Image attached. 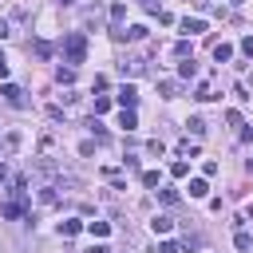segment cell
<instances>
[{"label": "cell", "instance_id": "d4e9b609", "mask_svg": "<svg viewBox=\"0 0 253 253\" xmlns=\"http://www.w3.org/2000/svg\"><path fill=\"white\" fill-rule=\"evenodd\" d=\"M142 36H146V28H142V24H134V28H126V40H142Z\"/></svg>", "mask_w": 253, "mask_h": 253}, {"label": "cell", "instance_id": "cb8c5ba5", "mask_svg": "<svg viewBox=\"0 0 253 253\" xmlns=\"http://www.w3.org/2000/svg\"><path fill=\"white\" fill-rule=\"evenodd\" d=\"M123 16H126V4H111V20H115V24H119V20H123Z\"/></svg>", "mask_w": 253, "mask_h": 253}, {"label": "cell", "instance_id": "4dcf8cb0", "mask_svg": "<svg viewBox=\"0 0 253 253\" xmlns=\"http://www.w3.org/2000/svg\"><path fill=\"white\" fill-rule=\"evenodd\" d=\"M241 51H245V55L253 59V36H245V40H241Z\"/></svg>", "mask_w": 253, "mask_h": 253}, {"label": "cell", "instance_id": "44dd1931", "mask_svg": "<svg viewBox=\"0 0 253 253\" xmlns=\"http://www.w3.org/2000/svg\"><path fill=\"white\" fill-rule=\"evenodd\" d=\"M178 150H182L186 158H194V154H198V142H190V138H182V146H178Z\"/></svg>", "mask_w": 253, "mask_h": 253}, {"label": "cell", "instance_id": "8fae6325", "mask_svg": "<svg viewBox=\"0 0 253 253\" xmlns=\"http://www.w3.org/2000/svg\"><path fill=\"white\" fill-rule=\"evenodd\" d=\"M233 245H237L241 253H249V249H253V237H249L245 229H237V237H233Z\"/></svg>", "mask_w": 253, "mask_h": 253}, {"label": "cell", "instance_id": "7c38bea8", "mask_svg": "<svg viewBox=\"0 0 253 253\" xmlns=\"http://www.w3.org/2000/svg\"><path fill=\"white\" fill-rule=\"evenodd\" d=\"M229 55H233V47H229V43H213V59H217V63H225Z\"/></svg>", "mask_w": 253, "mask_h": 253}, {"label": "cell", "instance_id": "e0dca14e", "mask_svg": "<svg viewBox=\"0 0 253 253\" xmlns=\"http://www.w3.org/2000/svg\"><path fill=\"white\" fill-rule=\"evenodd\" d=\"M186 126H190V134H194V138H202V134H206V123H202V119H190Z\"/></svg>", "mask_w": 253, "mask_h": 253}, {"label": "cell", "instance_id": "52a82bcc", "mask_svg": "<svg viewBox=\"0 0 253 253\" xmlns=\"http://www.w3.org/2000/svg\"><path fill=\"white\" fill-rule=\"evenodd\" d=\"M178 75H182V79H194V75H198V63H194V55H190L186 63H178Z\"/></svg>", "mask_w": 253, "mask_h": 253}, {"label": "cell", "instance_id": "6da1fadb", "mask_svg": "<svg viewBox=\"0 0 253 253\" xmlns=\"http://www.w3.org/2000/svg\"><path fill=\"white\" fill-rule=\"evenodd\" d=\"M63 59H67L71 67L87 59V40H83V32H71V36L63 40Z\"/></svg>", "mask_w": 253, "mask_h": 253}, {"label": "cell", "instance_id": "f546056e", "mask_svg": "<svg viewBox=\"0 0 253 253\" xmlns=\"http://www.w3.org/2000/svg\"><path fill=\"white\" fill-rule=\"evenodd\" d=\"M36 55H40V59H47V55H51V43H43V40H40V43H36Z\"/></svg>", "mask_w": 253, "mask_h": 253}, {"label": "cell", "instance_id": "8992f818", "mask_svg": "<svg viewBox=\"0 0 253 253\" xmlns=\"http://www.w3.org/2000/svg\"><path fill=\"white\" fill-rule=\"evenodd\" d=\"M150 225H154V233H170V229H174V217H166V213H158V217H154Z\"/></svg>", "mask_w": 253, "mask_h": 253}, {"label": "cell", "instance_id": "ba28073f", "mask_svg": "<svg viewBox=\"0 0 253 253\" xmlns=\"http://www.w3.org/2000/svg\"><path fill=\"white\" fill-rule=\"evenodd\" d=\"M158 91H162V99H174V95H178V79H162Z\"/></svg>", "mask_w": 253, "mask_h": 253}, {"label": "cell", "instance_id": "d6986e66", "mask_svg": "<svg viewBox=\"0 0 253 253\" xmlns=\"http://www.w3.org/2000/svg\"><path fill=\"white\" fill-rule=\"evenodd\" d=\"M55 79H59V83H71V79H75V67H59Z\"/></svg>", "mask_w": 253, "mask_h": 253}, {"label": "cell", "instance_id": "1f68e13d", "mask_svg": "<svg viewBox=\"0 0 253 253\" xmlns=\"http://www.w3.org/2000/svg\"><path fill=\"white\" fill-rule=\"evenodd\" d=\"M158 253H178V245H174V241H162V245H158Z\"/></svg>", "mask_w": 253, "mask_h": 253}, {"label": "cell", "instance_id": "e575fe53", "mask_svg": "<svg viewBox=\"0 0 253 253\" xmlns=\"http://www.w3.org/2000/svg\"><path fill=\"white\" fill-rule=\"evenodd\" d=\"M4 178H8V170H4V162H0V182H4Z\"/></svg>", "mask_w": 253, "mask_h": 253}, {"label": "cell", "instance_id": "d6a6232c", "mask_svg": "<svg viewBox=\"0 0 253 253\" xmlns=\"http://www.w3.org/2000/svg\"><path fill=\"white\" fill-rule=\"evenodd\" d=\"M0 79H8V59H4V51H0Z\"/></svg>", "mask_w": 253, "mask_h": 253}, {"label": "cell", "instance_id": "603a6c76", "mask_svg": "<svg viewBox=\"0 0 253 253\" xmlns=\"http://www.w3.org/2000/svg\"><path fill=\"white\" fill-rule=\"evenodd\" d=\"M158 198H162L166 206H174V202H178V190H170V186H166V190H158Z\"/></svg>", "mask_w": 253, "mask_h": 253}, {"label": "cell", "instance_id": "836d02e7", "mask_svg": "<svg viewBox=\"0 0 253 253\" xmlns=\"http://www.w3.org/2000/svg\"><path fill=\"white\" fill-rule=\"evenodd\" d=\"M87 253H111V249H107V245H91Z\"/></svg>", "mask_w": 253, "mask_h": 253}, {"label": "cell", "instance_id": "5b68a950", "mask_svg": "<svg viewBox=\"0 0 253 253\" xmlns=\"http://www.w3.org/2000/svg\"><path fill=\"white\" fill-rule=\"evenodd\" d=\"M119 103H123V107H134V103H138V91H134L130 83H126V87H119Z\"/></svg>", "mask_w": 253, "mask_h": 253}, {"label": "cell", "instance_id": "7a4b0ae2", "mask_svg": "<svg viewBox=\"0 0 253 253\" xmlns=\"http://www.w3.org/2000/svg\"><path fill=\"white\" fill-rule=\"evenodd\" d=\"M0 95H4V99H8V107H16V111L28 103V99H24V91H20L16 83H4V87H0Z\"/></svg>", "mask_w": 253, "mask_h": 253}, {"label": "cell", "instance_id": "7402d4cb", "mask_svg": "<svg viewBox=\"0 0 253 253\" xmlns=\"http://www.w3.org/2000/svg\"><path fill=\"white\" fill-rule=\"evenodd\" d=\"M170 174H174V178H186V174H190V162H174Z\"/></svg>", "mask_w": 253, "mask_h": 253}, {"label": "cell", "instance_id": "3957f363", "mask_svg": "<svg viewBox=\"0 0 253 253\" xmlns=\"http://www.w3.org/2000/svg\"><path fill=\"white\" fill-rule=\"evenodd\" d=\"M182 32H186V36H198V32H206V20H202V16H194V20L186 16V20H182Z\"/></svg>", "mask_w": 253, "mask_h": 253}, {"label": "cell", "instance_id": "9c48e42d", "mask_svg": "<svg viewBox=\"0 0 253 253\" xmlns=\"http://www.w3.org/2000/svg\"><path fill=\"white\" fill-rule=\"evenodd\" d=\"M186 190H190V198H206V190H210V186H206V178H194Z\"/></svg>", "mask_w": 253, "mask_h": 253}, {"label": "cell", "instance_id": "9a60e30c", "mask_svg": "<svg viewBox=\"0 0 253 253\" xmlns=\"http://www.w3.org/2000/svg\"><path fill=\"white\" fill-rule=\"evenodd\" d=\"M174 55H178V59H190V55H194V47L182 40V43H174Z\"/></svg>", "mask_w": 253, "mask_h": 253}, {"label": "cell", "instance_id": "f1b7e54d", "mask_svg": "<svg viewBox=\"0 0 253 253\" xmlns=\"http://www.w3.org/2000/svg\"><path fill=\"white\" fill-rule=\"evenodd\" d=\"M40 202H43V206H51V202H55V186H43V194H40Z\"/></svg>", "mask_w": 253, "mask_h": 253}, {"label": "cell", "instance_id": "83f0119b", "mask_svg": "<svg viewBox=\"0 0 253 253\" xmlns=\"http://www.w3.org/2000/svg\"><path fill=\"white\" fill-rule=\"evenodd\" d=\"M142 186H158V170H142Z\"/></svg>", "mask_w": 253, "mask_h": 253}, {"label": "cell", "instance_id": "30bf717a", "mask_svg": "<svg viewBox=\"0 0 253 253\" xmlns=\"http://www.w3.org/2000/svg\"><path fill=\"white\" fill-rule=\"evenodd\" d=\"M79 229H83V221H75V217H71V221H59V233H63V237H75Z\"/></svg>", "mask_w": 253, "mask_h": 253}, {"label": "cell", "instance_id": "484cf974", "mask_svg": "<svg viewBox=\"0 0 253 253\" xmlns=\"http://www.w3.org/2000/svg\"><path fill=\"white\" fill-rule=\"evenodd\" d=\"M103 111H111V99H107V95H99V99H95V115H103Z\"/></svg>", "mask_w": 253, "mask_h": 253}, {"label": "cell", "instance_id": "4316f807", "mask_svg": "<svg viewBox=\"0 0 253 253\" xmlns=\"http://www.w3.org/2000/svg\"><path fill=\"white\" fill-rule=\"evenodd\" d=\"M162 150H166V146H162L158 138H154V142H146V154H154V158H162Z\"/></svg>", "mask_w": 253, "mask_h": 253}, {"label": "cell", "instance_id": "d590c367", "mask_svg": "<svg viewBox=\"0 0 253 253\" xmlns=\"http://www.w3.org/2000/svg\"><path fill=\"white\" fill-rule=\"evenodd\" d=\"M63 4H67V0H63Z\"/></svg>", "mask_w": 253, "mask_h": 253}, {"label": "cell", "instance_id": "ffe728a7", "mask_svg": "<svg viewBox=\"0 0 253 253\" xmlns=\"http://www.w3.org/2000/svg\"><path fill=\"white\" fill-rule=\"evenodd\" d=\"M16 146H20V134H16V130H12V134H4V150H8V154H12V150H16Z\"/></svg>", "mask_w": 253, "mask_h": 253}, {"label": "cell", "instance_id": "ac0fdd59", "mask_svg": "<svg viewBox=\"0 0 253 253\" xmlns=\"http://www.w3.org/2000/svg\"><path fill=\"white\" fill-rule=\"evenodd\" d=\"M0 213H4V217H20V202H4Z\"/></svg>", "mask_w": 253, "mask_h": 253}, {"label": "cell", "instance_id": "277c9868", "mask_svg": "<svg viewBox=\"0 0 253 253\" xmlns=\"http://www.w3.org/2000/svg\"><path fill=\"white\" fill-rule=\"evenodd\" d=\"M119 71L123 75H142L146 71V59H126V63H119Z\"/></svg>", "mask_w": 253, "mask_h": 253}, {"label": "cell", "instance_id": "4fadbf2b", "mask_svg": "<svg viewBox=\"0 0 253 253\" xmlns=\"http://www.w3.org/2000/svg\"><path fill=\"white\" fill-rule=\"evenodd\" d=\"M119 126H126V130H134L138 123H134V111L130 107H123V115H119Z\"/></svg>", "mask_w": 253, "mask_h": 253}, {"label": "cell", "instance_id": "2e32d148", "mask_svg": "<svg viewBox=\"0 0 253 253\" xmlns=\"http://www.w3.org/2000/svg\"><path fill=\"white\" fill-rule=\"evenodd\" d=\"M194 99H202V103H210V99H213V87H210V83H202V87L194 91Z\"/></svg>", "mask_w": 253, "mask_h": 253}, {"label": "cell", "instance_id": "5bb4252c", "mask_svg": "<svg viewBox=\"0 0 253 253\" xmlns=\"http://www.w3.org/2000/svg\"><path fill=\"white\" fill-rule=\"evenodd\" d=\"M87 229H91V237H107V233H111V225H107V221H91Z\"/></svg>", "mask_w": 253, "mask_h": 253}]
</instances>
